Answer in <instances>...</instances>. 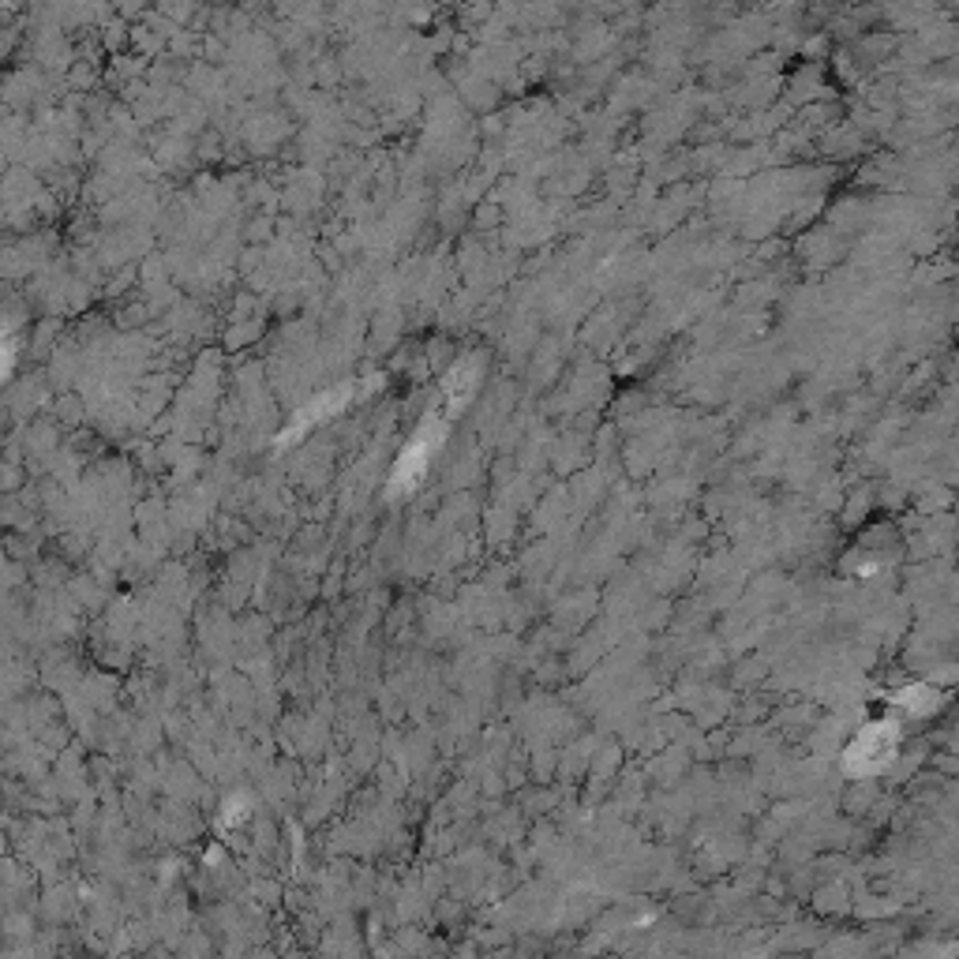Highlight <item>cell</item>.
<instances>
[{"mask_svg": "<svg viewBox=\"0 0 959 959\" xmlns=\"http://www.w3.org/2000/svg\"><path fill=\"white\" fill-rule=\"evenodd\" d=\"M888 753H892V731H888V727H870V731L851 746L847 761H851V768H858V772H870V768L885 765Z\"/></svg>", "mask_w": 959, "mask_h": 959, "instance_id": "6da1fadb", "label": "cell"}, {"mask_svg": "<svg viewBox=\"0 0 959 959\" xmlns=\"http://www.w3.org/2000/svg\"><path fill=\"white\" fill-rule=\"evenodd\" d=\"M476 383H480V364H476V356H465L458 368L450 371V379H446V394L458 401V405H465Z\"/></svg>", "mask_w": 959, "mask_h": 959, "instance_id": "7a4b0ae2", "label": "cell"}]
</instances>
